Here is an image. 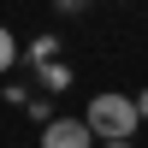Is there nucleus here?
Masks as SVG:
<instances>
[{"instance_id":"obj_2","label":"nucleus","mask_w":148,"mask_h":148,"mask_svg":"<svg viewBox=\"0 0 148 148\" xmlns=\"http://www.w3.org/2000/svg\"><path fill=\"white\" fill-rule=\"evenodd\" d=\"M42 148H95V130L83 119H47L42 125Z\"/></svg>"},{"instance_id":"obj_3","label":"nucleus","mask_w":148,"mask_h":148,"mask_svg":"<svg viewBox=\"0 0 148 148\" xmlns=\"http://www.w3.org/2000/svg\"><path fill=\"white\" fill-rule=\"evenodd\" d=\"M36 71H42V89H47V95H59V89H65V83H71V71L59 65V59H42V65H36Z\"/></svg>"},{"instance_id":"obj_6","label":"nucleus","mask_w":148,"mask_h":148,"mask_svg":"<svg viewBox=\"0 0 148 148\" xmlns=\"http://www.w3.org/2000/svg\"><path fill=\"white\" fill-rule=\"evenodd\" d=\"M89 0H53V12H83Z\"/></svg>"},{"instance_id":"obj_1","label":"nucleus","mask_w":148,"mask_h":148,"mask_svg":"<svg viewBox=\"0 0 148 148\" xmlns=\"http://www.w3.org/2000/svg\"><path fill=\"white\" fill-rule=\"evenodd\" d=\"M83 125H89V130H95L101 142H130L142 119H136V101H130V95L107 89V95H95V101L83 107Z\"/></svg>"},{"instance_id":"obj_8","label":"nucleus","mask_w":148,"mask_h":148,"mask_svg":"<svg viewBox=\"0 0 148 148\" xmlns=\"http://www.w3.org/2000/svg\"><path fill=\"white\" fill-rule=\"evenodd\" d=\"M107 148H136V142H107Z\"/></svg>"},{"instance_id":"obj_4","label":"nucleus","mask_w":148,"mask_h":148,"mask_svg":"<svg viewBox=\"0 0 148 148\" xmlns=\"http://www.w3.org/2000/svg\"><path fill=\"white\" fill-rule=\"evenodd\" d=\"M53 47H59L53 36H36V42L24 47V59H30V65H42V59H53Z\"/></svg>"},{"instance_id":"obj_7","label":"nucleus","mask_w":148,"mask_h":148,"mask_svg":"<svg viewBox=\"0 0 148 148\" xmlns=\"http://www.w3.org/2000/svg\"><path fill=\"white\" fill-rule=\"evenodd\" d=\"M136 119H142V125H148V89L136 95Z\"/></svg>"},{"instance_id":"obj_5","label":"nucleus","mask_w":148,"mask_h":148,"mask_svg":"<svg viewBox=\"0 0 148 148\" xmlns=\"http://www.w3.org/2000/svg\"><path fill=\"white\" fill-rule=\"evenodd\" d=\"M12 59H18V42H12V30L0 24V71H12Z\"/></svg>"}]
</instances>
